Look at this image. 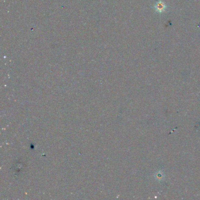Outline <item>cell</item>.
I'll use <instances>...</instances> for the list:
<instances>
[{"label": "cell", "mask_w": 200, "mask_h": 200, "mask_svg": "<svg viewBox=\"0 0 200 200\" xmlns=\"http://www.w3.org/2000/svg\"><path fill=\"white\" fill-rule=\"evenodd\" d=\"M164 8H165V6L161 4H158L157 6V9H158V11H163Z\"/></svg>", "instance_id": "cell-1"}]
</instances>
